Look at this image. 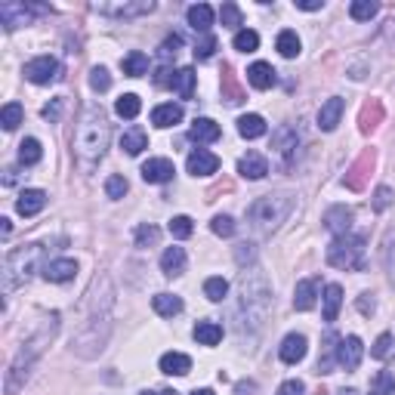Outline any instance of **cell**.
Wrapping results in <instances>:
<instances>
[{
  "label": "cell",
  "mask_w": 395,
  "mask_h": 395,
  "mask_svg": "<svg viewBox=\"0 0 395 395\" xmlns=\"http://www.w3.org/2000/svg\"><path fill=\"white\" fill-rule=\"evenodd\" d=\"M108 139H112V123H108L105 108L96 102L83 105L81 118H77V127H74V142H72L77 161L83 167L99 164L108 149Z\"/></svg>",
  "instance_id": "obj_1"
},
{
  "label": "cell",
  "mask_w": 395,
  "mask_h": 395,
  "mask_svg": "<svg viewBox=\"0 0 395 395\" xmlns=\"http://www.w3.org/2000/svg\"><path fill=\"white\" fill-rule=\"evenodd\" d=\"M293 204H297V201H293L290 192L262 195V198H257L250 207H247V222H250L253 232H260V235H272V232L290 216Z\"/></svg>",
  "instance_id": "obj_2"
},
{
  "label": "cell",
  "mask_w": 395,
  "mask_h": 395,
  "mask_svg": "<svg viewBox=\"0 0 395 395\" xmlns=\"http://www.w3.org/2000/svg\"><path fill=\"white\" fill-rule=\"evenodd\" d=\"M43 257V244H25L6 253L4 260V293H13L15 288L31 281V275L37 272V262Z\"/></svg>",
  "instance_id": "obj_3"
},
{
  "label": "cell",
  "mask_w": 395,
  "mask_h": 395,
  "mask_svg": "<svg viewBox=\"0 0 395 395\" xmlns=\"http://www.w3.org/2000/svg\"><path fill=\"white\" fill-rule=\"evenodd\" d=\"M328 262L346 272H361L365 269V235H337L328 247Z\"/></svg>",
  "instance_id": "obj_4"
},
{
  "label": "cell",
  "mask_w": 395,
  "mask_h": 395,
  "mask_svg": "<svg viewBox=\"0 0 395 395\" xmlns=\"http://www.w3.org/2000/svg\"><path fill=\"white\" fill-rule=\"evenodd\" d=\"M374 161H377V154L374 149H365L359 154V161L346 170V176H343V185L349 192H365L368 189V180H370V170H374Z\"/></svg>",
  "instance_id": "obj_5"
},
{
  "label": "cell",
  "mask_w": 395,
  "mask_h": 395,
  "mask_svg": "<svg viewBox=\"0 0 395 395\" xmlns=\"http://www.w3.org/2000/svg\"><path fill=\"white\" fill-rule=\"evenodd\" d=\"M37 13H50V6H43V4H0V22L10 31L19 25H28Z\"/></svg>",
  "instance_id": "obj_6"
},
{
  "label": "cell",
  "mask_w": 395,
  "mask_h": 395,
  "mask_svg": "<svg viewBox=\"0 0 395 395\" xmlns=\"http://www.w3.org/2000/svg\"><path fill=\"white\" fill-rule=\"evenodd\" d=\"M272 152L281 158V167H290L293 161H297V152H300V133L293 127H281L272 136Z\"/></svg>",
  "instance_id": "obj_7"
},
{
  "label": "cell",
  "mask_w": 395,
  "mask_h": 395,
  "mask_svg": "<svg viewBox=\"0 0 395 395\" xmlns=\"http://www.w3.org/2000/svg\"><path fill=\"white\" fill-rule=\"evenodd\" d=\"M25 77L31 83H53L62 77V65L53 56H37L25 65Z\"/></svg>",
  "instance_id": "obj_8"
},
{
  "label": "cell",
  "mask_w": 395,
  "mask_h": 395,
  "mask_svg": "<svg viewBox=\"0 0 395 395\" xmlns=\"http://www.w3.org/2000/svg\"><path fill=\"white\" fill-rule=\"evenodd\" d=\"M361 355H365V346H361L359 337H343L337 346V365L346 370H355L361 365Z\"/></svg>",
  "instance_id": "obj_9"
},
{
  "label": "cell",
  "mask_w": 395,
  "mask_h": 395,
  "mask_svg": "<svg viewBox=\"0 0 395 395\" xmlns=\"http://www.w3.org/2000/svg\"><path fill=\"white\" fill-rule=\"evenodd\" d=\"M152 10H154L152 0H139V4H96V13L118 15V19H133V15H145Z\"/></svg>",
  "instance_id": "obj_10"
},
{
  "label": "cell",
  "mask_w": 395,
  "mask_h": 395,
  "mask_svg": "<svg viewBox=\"0 0 395 395\" xmlns=\"http://www.w3.org/2000/svg\"><path fill=\"white\" fill-rule=\"evenodd\" d=\"M185 170H189L192 176H210L220 170V158L207 149H195L189 154V161H185Z\"/></svg>",
  "instance_id": "obj_11"
},
{
  "label": "cell",
  "mask_w": 395,
  "mask_h": 395,
  "mask_svg": "<svg viewBox=\"0 0 395 395\" xmlns=\"http://www.w3.org/2000/svg\"><path fill=\"white\" fill-rule=\"evenodd\" d=\"M383 118H386V108L380 99H368V102L361 105V114H359V130L361 133H374L383 123Z\"/></svg>",
  "instance_id": "obj_12"
},
{
  "label": "cell",
  "mask_w": 395,
  "mask_h": 395,
  "mask_svg": "<svg viewBox=\"0 0 395 395\" xmlns=\"http://www.w3.org/2000/svg\"><path fill=\"white\" fill-rule=\"evenodd\" d=\"M319 300V278H303L297 281V290H293V309L297 312H309Z\"/></svg>",
  "instance_id": "obj_13"
},
{
  "label": "cell",
  "mask_w": 395,
  "mask_h": 395,
  "mask_svg": "<svg viewBox=\"0 0 395 395\" xmlns=\"http://www.w3.org/2000/svg\"><path fill=\"white\" fill-rule=\"evenodd\" d=\"M220 90H222V99H226L229 105H241L247 99V93H244L241 83H238V74H235V68H232V65H222Z\"/></svg>",
  "instance_id": "obj_14"
},
{
  "label": "cell",
  "mask_w": 395,
  "mask_h": 395,
  "mask_svg": "<svg viewBox=\"0 0 395 395\" xmlns=\"http://www.w3.org/2000/svg\"><path fill=\"white\" fill-rule=\"evenodd\" d=\"M173 173H176V167H173V161H167V158H149L142 164V180L145 182H170Z\"/></svg>",
  "instance_id": "obj_15"
},
{
  "label": "cell",
  "mask_w": 395,
  "mask_h": 395,
  "mask_svg": "<svg viewBox=\"0 0 395 395\" xmlns=\"http://www.w3.org/2000/svg\"><path fill=\"white\" fill-rule=\"evenodd\" d=\"M352 220H355L352 210H349V207H343V204L330 207V210L324 213V226H328L330 232H334V238H337V235H349Z\"/></svg>",
  "instance_id": "obj_16"
},
{
  "label": "cell",
  "mask_w": 395,
  "mask_h": 395,
  "mask_svg": "<svg viewBox=\"0 0 395 395\" xmlns=\"http://www.w3.org/2000/svg\"><path fill=\"white\" fill-rule=\"evenodd\" d=\"M238 173L244 176V180H262V176L269 173V161L262 158L260 152H247L241 161H238Z\"/></svg>",
  "instance_id": "obj_17"
},
{
  "label": "cell",
  "mask_w": 395,
  "mask_h": 395,
  "mask_svg": "<svg viewBox=\"0 0 395 395\" xmlns=\"http://www.w3.org/2000/svg\"><path fill=\"white\" fill-rule=\"evenodd\" d=\"M77 275V262L74 260H53L43 266V278L53 284H65L72 281V278Z\"/></svg>",
  "instance_id": "obj_18"
},
{
  "label": "cell",
  "mask_w": 395,
  "mask_h": 395,
  "mask_svg": "<svg viewBox=\"0 0 395 395\" xmlns=\"http://www.w3.org/2000/svg\"><path fill=\"white\" fill-rule=\"evenodd\" d=\"M247 81H250V87H257V90H269V87H275L278 72L269 65V62H253V65L247 68Z\"/></svg>",
  "instance_id": "obj_19"
},
{
  "label": "cell",
  "mask_w": 395,
  "mask_h": 395,
  "mask_svg": "<svg viewBox=\"0 0 395 395\" xmlns=\"http://www.w3.org/2000/svg\"><path fill=\"white\" fill-rule=\"evenodd\" d=\"M220 136H222L220 123H213L210 118H195V123H192V130H189V139H192V142H198V145L216 142Z\"/></svg>",
  "instance_id": "obj_20"
},
{
  "label": "cell",
  "mask_w": 395,
  "mask_h": 395,
  "mask_svg": "<svg viewBox=\"0 0 395 395\" xmlns=\"http://www.w3.org/2000/svg\"><path fill=\"white\" fill-rule=\"evenodd\" d=\"M343 108H346V102H343V99H340V96L328 99V102L321 105V112H319V127L324 130V133H330V130H337L340 118H343Z\"/></svg>",
  "instance_id": "obj_21"
},
{
  "label": "cell",
  "mask_w": 395,
  "mask_h": 395,
  "mask_svg": "<svg viewBox=\"0 0 395 395\" xmlns=\"http://www.w3.org/2000/svg\"><path fill=\"white\" fill-rule=\"evenodd\" d=\"M43 207H46V192H41V189H25L19 195V201H15V210L22 216H34V213H41Z\"/></svg>",
  "instance_id": "obj_22"
},
{
  "label": "cell",
  "mask_w": 395,
  "mask_h": 395,
  "mask_svg": "<svg viewBox=\"0 0 395 395\" xmlns=\"http://www.w3.org/2000/svg\"><path fill=\"white\" fill-rule=\"evenodd\" d=\"M306 359V337L303 334H288L281 343V361L284 365H297Z\"/></svg>",
  "instance_id": "obj_23"
},
{
  "label": "cell",
  "mask_w": 395,
  "mask_h": 395,
  "mask_svg": "<svg viewBox=\"0 0 395 395\" xmlns=\"http://www.w3.org/2000/svg\"><path fill=\"white\" fill-rule=\"evenodd\" d=\"M161 272L167 278H176L185 272V250L182 247H167L164 253H161Z\"/></svg>",
  "instance_id": "obj_24"
},
{
  "label": "cell",
  "mask_w": 395,
  "mask_h": 395,
  "mask_svg": "<svg viewBox=\"0 0 395 395\" xmlns=\"http://www.w3.org/2000/svg\"><path fill=\"white\" fill-rule=\"evenodd\" d=\"M180 121H182V105H176V102H164L152 112V123L161 130L173 127V123H180Z\"/></svg>",
  "instance_id": "obj_25"
},
{
  "label": "cell",
  "mask_w": 395,
  "mask_h": 395,
  "mask_svg": "<svg viewBox=\"0 0 395 395\" xmlns=\"http://www.w3.org/2000/svg\"><path fill=\"white\" fill-rule=\"evenodd\" d=\"M161 370L170 377H185L192 370V359L182 352H167V355H161Z\"/></svg>",
  "instance_id": "obj_26"
},
{
  "label": "cell",
  "mask_w": 395,
  "mask_h": 395,
  "mask_svg": "<svg viewBox=\"0 0 395 395\" xmlns=\"http://www.w3.org/2000/svg\"><path fill=\"white\" fill-rule=\"evenodd\" d=\"M337 346H340V337L334 330L324 334V346H321V355H319V374H330L334 370V361H337Z\"/></svg>",
  "instance_id": "obj_27"
},
{
  "label": "cell",
  "mask_w": 395,
  "mask_h": 395,
  "mask_svg": "<svg viewBox=\"0 0 395 395\" xmlns=\"http://www.w3.org/2000/svg\"><path fill=\"white\" fill-rule=\"evenodd\" d=\"M189 25L198 31V34H210V25H213V10L207 4H195L189 6Z\"/></svg>",
  "instance_id": "obj_28"
},
{
  "label": "cell",
  "mask_w": 395,
  "mask_h": 395,
  "mask_svg": "<svg viewBox=\"0 0 395 395\" xmlns=\"http://www.w3.org/2000/svg\"><path fill=\"white\" fill-rule=\"evenodd\" d=\"M340 306H343V288L340 284H328L324 288V321L334 324L340 315Z\"/></svg>",
  "instance_id": "obj_29"
},
{
  "label": "cell",
  "mask_w": 395,
  "mask_h": 395,
  "mask_svg": "<svg viewBox=\"0 0 395 395\" xmlns=\"http://www.w3.org/2000/svg\"><path fill=\"white\" fill-rule=\"evenodd\" d=\"M195 81H198V74L192 72V68H180V72H173L170 87L180 93V99H192L195 96Z\"/></svg>",
  "instance_id": "obj_30"
},
{
  "label": "cell",
  "mask_w": 395,
  "mask_h": 395,
  "mask_svg": "<svg viewBox=\"0 0 395 395\" xmlns=\"http://www.w3.org/2000/svg\"><path fill=\"white\" fill-rule=\"evenodd\" d=\"M121 149L127 154H142L145 149H149V136H145L142 127H130L127 133L121 136Z\"/></svg>",
  "instance_id": "obj_31"
},
{
  "label": "cell",
  "mask_w": 395,
  "mask_h": 395,
  "mask_svg": "<svg viewBox=\"0 0 395 395\" xmlns=\"http://www.w3.org/2000/svg\"><path fill=\"white\" fill-rule=\"evenodd\" d=\"M152 306L158 315H164V319H173V315L182 312V300L173 297V293H158V297H152Z\"/></svg>",
  "instance_id": "obj_32"
},
{
  "label": "cell",
  "mask_w": 395,
  "mask_h": 395,
  "mask_svg": "<svg viewBox=\"0 0 395 395\" xmlns=\"http://www.w3.org/2000/svg\"><path fill=\"white\" fill-rule=\"evenodd\" d=\"M192 334H195V340L201 346H216L222 340V328L216 321H198Z\"/></svg>",
  "instance_id": "obj_33"
},
{
  "label": "cell",
  "mask_w": 395,
  "mask_h": 395,
  "mask_svg": "<svg viewBox=\"0 0 395 395\" xmlns=\"http://www.w3.org/2000/svg\"><path fill=\"white\" fill-rule=\"evenodd\" d=\"M121 68H123V74H127V77H139V74L149 72V56H145V53H139V50H133V53H127V56L121 59Z\"/></svg>",
  "instance_id": "obj_34"
},
{
  "label": "cell",
  "mask_w": 395,
  "mask_h": 395,
  "mask_svg": "<svg viewBox=\"0 0 395 395\" xmlns=\"http://www.w3.org/2000/svg\"><path fill=\"white\" fill-rule=\"evenodd\" d=\"M238 133H241L244 139L266 136V121H262L260 114H244V118H238Z\"/></svg>",
  "instance_id": "obj_35"
},
{
  "label": "cell",
  "mask_w": 395,
  "mask_h": 395,
  "mask_svg": "<svg viewBox=\"0 0 395 395\" xmlns=\"http://www.w3.org/2000/svg\"><path fill=\"white\" fill-rule=\"evenodd\" d=\"M43 158V149H41V142H37V139H25V142L19 145V164L22 167H34L37 161Z\"/></svg>",
  "instance_id": "obj_36"
},
{
  "label": "cell",
  "mask_w": 395,
  "mask_h": 395,
  "mask_svg": "<svg viewBox=\"0 0 395 395\" xmlns=\"http://www.w3.org/2000/svg\"><path fill=\"white\" fill-rule=\"evenodd\" d=\"M275 46H278V53H281L284 59H293V56H300V37H297V31H281L278 34V41H275Z\"/></svg>",
  "instance_id": "obj_37"
},
{
  "label": "cell",
  "mask_w": 395,
  "mask_h": 395,
  "mask_svg": "<svg viewBox=\"0 0 395 395\" xmlns=\"http://www.w3.org/2000/svg\"><path fill=\"white\" fill-rule=\"evenodd\" d=\"M139 108H142V102H139L136 93H123L118 102H114V112H118L121 118H127V121H133V118H136Z\"/></svg>",
  "instance_id": "obj_38"
},
{
  "label": "cell",
  "mask_w": 395,
  "mask_h": 395,
  "mask_svg": "<svg viewBox=\"0 0 395 395\" xmlns=\"http://www.w3.org/2000/svg\"><path fill=\"white\" fill-rule=\"evenodd\" d=\"M377 13H380V4H374V0H355L349 6V15L355 22H370Z\"/></svg>",
  "instance_id": "obj_39"
},
{
  "label": "cell",
  "mask_w": 395,
  "mask_h": 395,
  "mask_svg": "<svg viewBox=\"0 0 395 395\" xmlns=\"http://www.w3.org/2000/svg\"><path fill=\"white\" fill-rule=\"evenodd\" d=\"M204 293H207V300H210V303H222V300H226V293H229V281H226V278H207V281H204Z\"/></svg>",
  "instance_id": "obj_40"
},
{
  "label": "cell",
  "mask_w": 395,
  "mask_h": 395,
  "mask_svg": "<svg viewBox=\"0 0 395 395\" xmlns=\"http://www.w3.org/2000/svg\"><path fill=\"white\" fill-rule=\"evenodd\" d=\"M370 395H392L395 392V377L389 374V370H380V374L370 380Z\"/></svg>",
  "instance_id": "obj_41"
},
{
  "label": "cell",
  "mask_w": 395,
  "mask_h": 395,
  "mask_svg": "<svg viewBox=\"0 0 395 395\" xmlns=\"http://www.w3.org/2000/svg\"><path fill=\"white\" fill-rule=\"evenodd\" d=\"M161 241V229L152 226V222H142V226L136 229V247H154Z\"/></svg>",
  "instance_id": "obj_42"
},
{
  "label": "cell",
  "mask_w": 395,
  "mask_h": 395,
  "mask_svg": "<svg viewBox=\"0 0 395 395\" xmlns=\"http://www.w3.org/2000/svg\"><path fill=\"white\" fill-rule=\"evenodd\" d=\"M22 105L19 102H10V105H4V112H0V123H4V130H15L22 123Z\"/></svg>",
  "instance_id": "obj_43"
},
{
  "label": "cell",
  "mask_w": 395,
  "mask_h": 395,
  "mask_svg": "<svg viewBox=\"0 0 395 395\" xmlns=\"http://www.w3.org/2000/svg\"><path fill=\"white\" fill-rule=\"evenodd\" d=\"M257 46H260V34L257 31H238L235 34V50H241V53H257Z\"/></svg>",
  "instance_id": "obj_44"
},
{
  "label": "cell",
  "mask_w": 395,
  "mask_h": 395,
  "mask_svg": "<svg viewBox=\"0 0 395 395\" xmlns=\"http://www.w3.org/2000/svg\"><path fill=\"white\" fill-rule=\"evenodd\" d=\"M220 19H222V25H226V28H238V25H244V19H241V10H238V4H222V6H220Z\"/></svg>",
  "instance_id": "obj_45"
},
{
  "label": "cell",
  "mask_w": 395,
  "mask_h": 395,
  "mask_svg": "<svg viewBox=\"0 0 395 395\" xmlns=\"http://www.w3.org/2000/svg\"><path fill=\"white\" fill-rule=\"evenodd\" d=\"M192 232H195V226H192V216H173V220H170V235L173 238H189Z\"/></svg>",
  "instance_id": "obj_46"
},
{
  "label": "cell",
  "mask_w": 395,
  "mask_h": 395,
  "mask_svg": "<svg viewBox=\"0 0 395 395\" xmlns=\"http://www.w3.org/2000/svg\"><path fill=\"white\" fill-rule=\"evenodd\" d=\"M210 229H213V235H220V238H232L235 235V220L226 216V213H220V216H213Z\"/></svg>",
  "instance_id": "obj_47"
},
{
  "label": "cell",
  "mask_w": 395,
  "mask_h": 395,
  "mask_svg": "<svg viewBox=\"0 0 395 395\" xmlns=\"http://www.w3.org/2000/svg\"><path fill=\"white\" fill-rule=\"evenodd\" d=\"M90 87L96 90V93H105L108 87H112V77H108V72H105L102 65H96V68L90 72Z\"/></svg>",
  "instance_id": "obj_48"
},
{
  "label": "cell",
  "mask_w": 395,
  "mask_h": 395,
  "mask_svg": "<svg viewBox=\"0 0 395 395\" xmlns=\"http://www.w3.org/2000/svg\"><path fill=\"white\" fill-rule=\"evenodd\" d=\"M127 189H130V185H127V180H123V176H108V182H105L108 198H114V201H118V198H123V195H127Z\"/></svg>",
  "instance_id": "obj_49"
},
{
  "label": "cell",
  "mask_w": 395,
  "mask_h": 395,
  "mask_svg": "<svg viewBox=\"0 0 395 395\" xmlns=\"http://www.w3.org/2000/svg\"><path fill=\"white\" fill-rule=\"evenodd\" d=\"M216 50V37L213 34H201V41L195 43V59H210Z\"/></svg>",
  "instance_id": "obj_50"
},
{
  "label": "cell",
  "mask_w": 395,
  "mask_h": 395,
  "mask_svg": "<svg viewBox=\"0 0 395 395\" xmlns=\"http://www.w3.org/2000/svg\"><path fill=\"white\" fill-rule=\"evenodd\" d=\"M392 201H395L392 189H389V185H380V189H377V195H374V210H377V213H383L386 207L392 204Z\"/></svg>",
  "instance_id": "obj_51"
},
{
  "label": "cell",
  "mask_w": 395,
  "mask_h": 395,
  "mask_svg": "<svg viewBox=\"0 0 395 395\" xmlns=\"http://www.w3.org/2000/svg\"><path fill=\"white\" fill-rule=\"evenodd\" d=\"M389 349H392V334H380L374 343V349H370V355H374V359H386Z\"/></svg>",
  "instance_id": "obj_52"
},
{
  "label": "cell",
  "mask_w": 395,
  "mask_h": 395,
  "mask_svg": "<svg viewBox=\"0 0 395 395\" xmlns=\"http://www.w3.org/2000/svg\"><path fill=\"white\" fill-rule=\"evenodd\" d=\"M180 46H182V37H180V34H170L167 41L161 43V56H164V59L176 56V53H180Z\"/></svg>",
  "instance_id": "obj_53"
},
{
  "label": "cell",
  "mask_w": 395,
  "mask_h": 395,
  "mask_svg": "<svg viewBox=\"0 0 395 395\" xmlns=\"http://www.w3.org/2000/svg\"><path fill=\"white\" fill-rule=\"evenodd\" d=\"M303 392H306V386L300 380H288V383H281V389H278V395H303Z\"/></svg>",
  "instance_id": "obj_54"
},
{
  "label": "cell",
  "mask_w": 395,
  "mask_h": 395,
  "mask_svg": "<svg viewBox=\"0 0 395 395\" xmlns=\"http://www.w3.org/2000/svg\"><path fill=\"white\" fill-rule=\"evenodd\" d=\"M59 114H62V99H53L50 105H43V118L46 121H59Z\"/></svg>",
  "instance_id": "obj_55"
},
{
  "label": "cell",
  "mask_w": 395,
  "mask_h": 395,
  "mask_svg": "<svg viewBox=\"0 0 395 395\" xmlns=\"http://www.w3.org/2000/svg\"><path fill=\"white\" fill-rule=\"evenodd\" d=\"M222 192H232V182L229 180H222V182H216L213 189H207V198L204 201H216V195H222Z\"/></svg>",
  "instance_id": "obj_56"
},
{
  "label": "cell",
  "mask_w": 395,
  "mask_h": 395,
  "mask_svg": "<svg viewBox=\"0 0 395 395\" xmlns=\"http://www.w3.org/2000/svg\"><path fill=\"white\" fill-rule=\"evenodd\" d=\"M321 6H324V0H297V10H306V13L321 10Z\"/></svg>",
  "instance_id": "obj_57"
},
{
  "label": "cell",
  "mask_w": 395,
  "mask_h": 395,
  "mask_svg": "<svg viewBox=\"0 0 395 395\" xmlns=\"http://www.w3.org/2000/svg\"><path fill=\"white\" fill-rule=\"evenodd\" d=\"M368 297H370V293H361V300H359V309H361L365 315L374 312V300H368Z\"/></svg>",
  "instance_id": "obj_58"
},
{
  "label": "cell",
  "mask_w": 395,
  "mask_h": 395,
  "mask_svg": "<svg viewBox=\"0 0 395 395\" xmlns=\"http://www.w3.org/2000/svg\"><path fill=\"white\" fill-rule=\"evenodd\" d=\"M235 392L238 395H253V392H257V383H238Z\"/></svg>",
  "instance_id": "obj_59"
},
{
  "label": "cell",
  "mask_w": 395,
  "mask_h": 395,
  "mask_svg": "<svg viewBox=\"0 0 395 395\" xmlns=\"http://www.w3.org/2000/svg\"><path fill=\"white\" fill-rule=\"evenodd\" d=\"M139 395H180V392H173V389H161V392H152V389H142Z\"/></svg>",
  "instance_id": "obj_60"
},
{
  "label": "cell",
  "mask_w": 395,
  "mask_h": 395,
  "mask_svg": "<svg viewBox=\"0 0 395 395\" xmlns=\"http://www.w3.org/2000/svg\"><path fill=\"white\" fill-rule=\"evenodd\" d=\"M0 229H4V235H10V229H13V226H10V220H6V216L0 220Z\"/></svg>",
  "instance_id": "obj_61"
},
{
  "label": "cell",
  "mask_w": 395,
  "mask_h": 395,
  "mask_svg": "<svg viewBox=\"0 0 395 395\" xmlns=\"http://www.w3.org/2000/svg\"><path fill=\"white\" fill-rule=\"evenodd\" d=\"M192 395H213V389H195Z\"/></svg>",
  "instance_id": "obj_62"
},
{
  "label": "cell",
  "mask_w": 395,
  "mask_h": 395,
  "mask_svg": "<svg viewBox=\"0 0 395 395\" xmlns=\"http://www.w3.org/2000/svg\"><path fill=\"white\" fill-rule=\"evenodd\" d=\"M337 395H359V392H355V389H340Z\"/></svg>",
  "instance_id": "obj_63"
}]
</instances>
